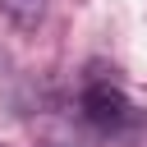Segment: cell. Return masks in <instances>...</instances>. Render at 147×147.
Masks as SVG:
<instances>
[{
	"instance_id": "1",
	"label": "cell",
	"mask_w": 147,
	"mask_h": 147,
	"mask_svg": "<svg viewBox=\"0 0 147 147\" xmlns=\"http://www.w3.org/2000/svg\"><path fill=\"white\" fill-rule=\"evenodd\" d=\"M78 110H83V119L92 124V129H101V133H124V129H133L142 115H138V106L129 101V92L119 87V83H110V78H87L83 83V96H78Z\"/></svg>"
},
{
	"instance_id": "2",
	"label": "cell",
	"mask_w": 147,
	"mask_h": 147,
	"mask_svg": "<svg viewBox=\"0 0 147 147\" xmlns=\"http://www.w3.org/2000/svg\"><path fill=\"white\" fill-rule=\"evenodd\" d=\"M0 14L18 28V32H37L46 18V0H0Z\"/></svg>"
}]
</instances>
